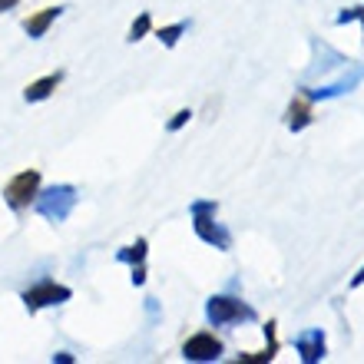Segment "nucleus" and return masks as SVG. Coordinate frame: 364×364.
<instances>
[{"label": "nucleus", "instance_id": "dca6fc26", "mask_svg": "<svg viewBox=\"0 0 364 364\" xmlns=\"http://www.w3.org/2000/svg\"><path fill=\"white\" fill-rule=\"evenodd\" d=\"M14 4H17V0H0V10H4V7H14Z\"/></svg>", "mask_w": 364, "mask_h": 364}, {"label": "nucleus", "instance_id": "1a4fd4ad", "mask_svg": "<svg viewBox=\"0 0 364 364\" xmlns=\"http://www.w3.org/2000/svg\"><path fill=\"white\" fill-rule=\"evenodd\" d=\"M265 335H269V345H265V351H255V355H242L239 361L242 364H259V361H272V358L278 355V338H275V321H269L265 325Z\"/></svg>", "mask_w": 364, "mask_h": 364}, {"label": "nucleus", "instance_id": "20e7f679", "mask_svg": "<svg viewBox=\"0 0 364 364\" xmlns=\"http://www.w3.org/2000/svg\"><path fill=\"white\" fill-rule=\"evenodd\" d=\"M182 355L189 358V361H215L222 355V341L212 331H199V335H192L182 345Z\"/></svg>", "mask_w": 364, "mask_h": 364}, {"label": "nucleus", "instance_id": "f03ea898", "mask_svg": "<svg viewBox=\"0 0 364 364\" xmlns=\"http://www.w3.org/2000/svg\"><path fill=\"white\" fill-rule=\"evenodd\" d=\"M209 321H215V325H232V321H245V318H255V311H252L249 305H242L239 298H229V295H219L209 301Z\"/></svg>", "mask_w": 364, "mask_h": 364}, {"label": "nucleus", "instance_id": "6e6552de", "mask_svg": "<svg viewBox=\"0 0 364 364\" xmlns=\"http://www.w3.org/2000/svg\"><path fill=\"white\" fill-rule=\"evenodd\" d=\"M57 14H60L57 7L40 10L37 17H27V20H23V27H27V33H30V37H43V33H47V27H50V23H53V20H57Z\"/></svg>", "mask_w": 364, "mask_h": 364}, {"label": "nucleus", "instance_id": "9d476101", "mask_svg": "<svg viewBox=\"0 0 364 364\" xmlns=\"http://www.w3.org/2000/svg\"><path fill=\"white\" fill-rule=\"evenodd\" d=\"M57 83H60V73H50V77L37 80L33 87H27V100H43V96H50L57 90Z\"/></svg>", "mask_w": 364, "mask_h": 364}, {"label": "nucleus", "instance_id": "39448f33", "mask_svg": "<svg viewBox=\"0 0 364 364\" xmlns=\"http://www.w3.org/2000/svg\"><path fill=\"white\" fill-rule=\"evenodd\" d=\"M67 298H70V288L57 285V282H43L40 288H30L27 295H23V301H27L30 311H37V308L57 305V301H67Z\"/></svg>", "mask_w": 364, "mask_h": 364}, {"label": "nucleus", "instance_id": "0eeeda50", "mask_svg": "<svg viewBox=\"0 0 364 364\" xmlns=\"http://www.w3.org/2000/svg\"><path fill=\"white\" fill-rule=\"evenodd\" d=\"M285 123H288V129H295V133H301V129L311 123V96H308V93H298L295 100H291Z\"/></svg>", "mask_w": 364, "mask_h": 364}, {"label": "nucleus", "instance_id": "f3484780", "mask_svg": "<svg viewBox=\"0 0 364 364\" xmlns=\"http://www.w3.org/2000/svg\"><path fill=\"white\" fill-rule=\"evenodd\" d=\"M361 20H364V7H361Z\"/></svg>", "mask_w": 364, "mask_h": 364}, {"label": "nucleus", "instance_id": "7ed1b4c3", "mask_svg": "<svg viewBox=\"0 0 364 364\" xmlns=\"http://www.w3.org/2000/svg\"><path fill=\"white\" fill-rule=\"evenodd\" d=\"M37 186H40V173L37 169H27V173L14 176V179L7 182L4 196H7V202L14 209H27L30 202H33V196H37Z\"/></svg>", "mask_w": 364, "mask_h": 364}, {"label": "nucleus", "instance_id": "ddd939ff", "mask_svg": "<svg viewBox=\"0 0 364 364\" xmlns=\"http://www.w3.org/2000/svg\"><path fill=\"white\" fill-rule=\"evenodd\" d=\"M143 255H146V242H143V239L136 242V245H133L129 252H123V259H126V262H143Z\"/></svg>", "mask_w": 364, "mask_h": 364}, {"label": "nucleus", "instance_id": "4468645a", "mask_svg": "<svg viewBox=\"0 0 364 364\" xmlns=\"http://www.w3.org/2000/svg\"><path fill=\"white\" fill-rule=\"evenodd\" d=\"M189 116H192L189 109H179V113H176V119H173V123H169V129H179L182 123H189Z\"/></svg>", "mask_w": 364, "mask_h": 364}, {"label": "nucleus", "instance_id": "2eb2a0df", "mask_svg": "<svg viewBox=\"0 0 364 364\" xmlns=\"http://www.w3.org/2000/svg\"><path fill=\"white\" fill-rule=\"evenodd\" d=\"M358 285H364V269H361V272H358V275H355V278H351V288H358Z\"/></svg>", "mask_w": 364, "mask_h": 364}, {"label": "nucleus", "instance_id": "9b49d317", "mask_svg": "<svg viewBox=\"0 0 364 364\" xmlns=\"http://www.w3.org/2000/svg\"><path fill=\"white\" fill-rule=\"evenodd\" d=\"M186 30V23H176V27H166V30H159V40H163L166 47H173L176 40H179V33Z\"/></svg>", "mask_w": 364, "mask_h": 364}, {"label": "nucleus", "instance_id": "f8f14e48", "mask_svg": "<svg viewBox=\"0 0 364 364\" xmlns=\"http://www.w3.org/2000/svg\"><path fill=\"white\" fill-rule=\"evenodd\" d=\"M146 30H149V14H143V17L136 20L133 23V30H129V40H139L146 33Z\"/></svg>", "mask_w": 364, "mask_h": 364}, {"label": "nucleus", "instance_id": "f257e3e1", "mask_svg": "<svg viewBox=\"0 0 364 364\" xmlns=\"http://www.w3.org/2000/svg\"><path fill=\"white\" fill-rule=\"evenodd\" d=\"M192 212H196V232H199L202 239L209 242V245H219L222 252L229 249L232 235L222 229L215 219H209V212H215V202H196V205H192Z\"/></svg>", "mask_w": 364, "mask_h": 364}, {"label": "nucleus", "instance_id": "423d86ee", "mask_svg": "<svg viewBox=\"0 0 364 364\" xmlns=\"http://www.w3.org/2000/svg\"><path fill=\"white\" fill-rule=\"evenodd\" d=\"M298 351H301V361L315 364L325 358V335L318 331V328H311V331H305V335H298Z\"/></svg>", "mask_w": 364, "mask_h": 364}]
</instances>
